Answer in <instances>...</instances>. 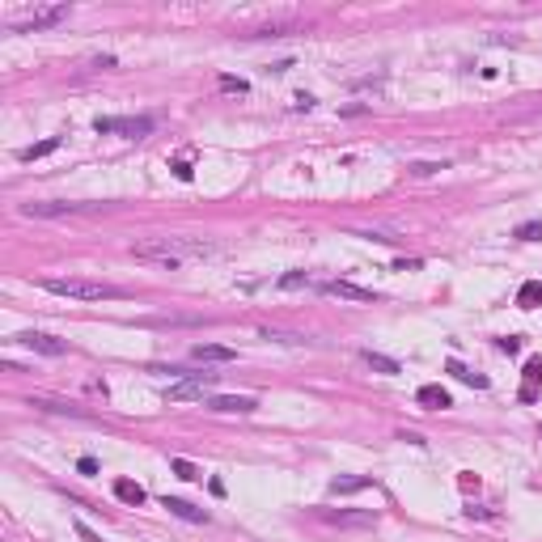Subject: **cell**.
Here are the masks:
<instances>
[{
	"label": "cell",
	"mask_w": 542,
	"mask_h": 542,
	"mask_svg": "<svg viewBox=\"0 0 542 542\" xmlns=\"http://www.w3.org/2000/svg\"><path fill=\"white\" fill-rule=\"evenodd\" d=\"M93 127H97L102 136L119 131V136H127V140H140V136L153 131V119H149V115H136V119H131V115H97Z\"/></svg>",
	"instance_id": "obj_3"
},
{
	"label": "cell",
	"mask_w": 542,
	"mask_h": 542,
	"mask_svg": "<svg viewBox=\"0 0 542 542\" xmlns=\"http://www.w3.org/2000/svg\"><path fill=\"white\" fill-rule=\"evenodd\" d=\"M221 89H229V93H246L250 85H246L242 77H221Z\"/></svg>",
	"instance_id": "obj_28"
},
{
	"label": "cell",
	"mask_w": 542,
	"mask_h": 542,
	"mask_svg": "<svg viewBox=\"0 0 542 542\" xmlns=\"http://www.w3.org/2000/svg\"><path fill=\"white\" fill-rule=\"evenodd\" d=\"M406 169H411L415 178H432V174H440V169H449V165L445 161H411Z\"/></svg>",
	"instance_id": "obj_21"
},
{
	"label": "cell",
	"mask_w": 542,
	"mask_h": 542,
	"mask_svg": "<svg viewBox=\"0 0 542 542\" xmlns=\"http://www.w3.org/2000/svg\"><path fill=\"white\" fill-rule=\"evenodd\" d=\"M263 339H276V344H310V335H292V330H263Z\"/></svg>",
	"instance_id": "obj_23"
},
{
	"label": "cell",
	"mask_w": 542,
	"mask_h": 542,
	"mask_svg": "<svg viewBox=\"0 0 542 542\" xmlns=\"http://www.w3.org/2000/svg\"><path fill=\"white\" fill-rule=\"evenodd\" d=\"M106 203H26V216H73V212H97Z\"/></svg>",
	"instance_id": "obj_7"
},
{
	"label": "cell",
	"mask_w": 542,
	"mask_h": 542,
	"mask_svg": "<svg viewBox=\"0 0 542 542\" xmlns=\"http://www.w3.org/2000/svg\"><path fill=\"white\" fill-rule=\"evenodd\" d=\"M352 237H364V242H386V246H394L398 237L394 233H386V229H368V233H352Z\"/></svg>",
	"instance_id": "obj_25"
},
{
	"label": "cell",
	"mask_w": 542,
	"mask_h": 542,
	"mask_svg": "<svg viewBox=\"0 0 542 542\" xmlns=\"http://www.w3.org/2000/svg\"><path fill=\"white\" fill-rule=\"evenodd\" d=\"M59 149V136H47V140H39V144H26L17 157L21 161H39V157H47V153H55Z\"/></svg>",
	"instance_id": "obj_17"
},
{
	"label": "cell",
	"mask_w": 542,
	"mask_h": 542,
	"mask_svg": "<svg viewBox=\"0 0 542 542\" xmlns=\"http://www.w3.org/2000/svg\"><path fill=\"white\" fill-rule=\"evenodd\" d=\"M169 169H174V174H178L183 183H191V174H195V169H191V161H174V165H169Z\"/></svg>",
	"instance_id": "obj_29"
},
{
	"label": "cell",
	"mask_w": 542,
	"mask_h": 542,
	"mask_svg": "<svg viewBox=\"0 0 542 542\" xmlns=\"http://www.w3.org/2000/svg\"><path fill=\"white\" fill-rule=\"evenodd\" d=\"M326 525H344V530H368V525H377V513H360V508H322L318 513Z\"/></svg>",
	"instance_id": "obj_6"
},
{
	"label": "cell",
	"mask_w": 542,
	"mask_h": 542,
	"mask_svg": "<svg viewBox=\"0 0 542 542\" xmlns=\"http://www.w3.org/2000/svg\"><path fill=\"white\" fill-rule=\"evenodd\" d=\"M292 106H297V111H314V106H318V102H314L310 93H297V97H292Z\"/></svg>",
	"instance_id": "obj_30"
},
{
	"label": "cell",
	"mask_w": 542,
	"mask_h": 542,
	"mask_svg": "<svg viewBox=\"0 0 542 542\" xmlns=\"http://www.w3.org/2000/svg\"><path fill=\"white\" fill-rule=\"evenodd\" d=\"M364 487H373L368 474H339V479H330V496H356Z\"/></svg>",
	"instance_id": "obj_13"
},
{
	"label": "cell",
	"mask_w": 542,
	"mask_h": 542,
	"mask_svg": "<svg viewBox=\"0 0 542 542\" xmlns=\"http://www.w3.org/2000/svg\"><path fill=\"white\" fill-rule=\"evenodd\" d=\"M415 402L424 406V411H445V406H454V398H449L445 386H420V390H415Z\"/></svg>",
	"instance_id": "obj_10"
},
{
	"label": "cell",
	"mask_w": 542,
	"mask_h": 542,
	"mask_svg": "<svg viewBox=\"0 0 542 542\" xmlns=\"http://www.w3.org/2000/svg\"><path fill=\"white\" fill-rule=\"evenodd\" d=\"M115 496H119L123 504H131V508H136V504H144V496H149V492H144L140 483H131V479H115Z\"/></svg>",
	"instance_id": "obj_16"
},
{
	"label": "cell",
	"mask_w": 542,
	"mask_h": 542,
	"mask_svg": "<svg viewBox=\"0 0 542 542\" xmlns=\"http://www.w3.org/2000/svg\"><path fill=\"white\" fill-rule=\"evenodd\" d=\"M216 390V373H187L183 382H174L165 390L169 402H187V398H208Z\"/></svg>",
	"instance_id": "obj_4"
},
{
	"label": "cell",
	"mask_w": 542,
	"mask_h": 542,
	"mask_svg": "<svg viewBox=\"0 0 542 542\" xmlns=\"http://www.w3.org/2000/svg\"><path fill=\"white\" fill-rule=\"evenodd\" d=\"M322 292H326V297H344V301H364V305L377 301V292H373V288H360V284H352V280H326Z\"/></svg>",
	"instance_id": "obj_9"
},
{
	"label": "cell",
	"mask_w": 542,
	"mask_h": 542,
	"mask_svg": "<svg viewBox=\"0 0 542 542\" xmlns=\"http://www.w3.org/2000/svg\"><path fill=\"white\" fill-rule=\"evenodd\" d=\"M208 406L212 411H237V415H246V411H254V398L250 394H216V398H208Z\"/></svg>",
	"instance_id": "obj_11"
},
{
	"label": "cell",
	"mask_w": 542,
	"mask_h": 542,
	"mask_svg": "<svg viewBox=\"0 0 542 542\" xmlns=\"http://www.w3.org/2000/svg\"><path fill=\"white\" fill-rule=\"evenodd\" d=\"M131 254L144 263H161V267H183L191 259L216 254V246L203 242V237H149V242H131Z\"/></svg>",
	"instance_id": "obj_1"
},
{
	"label": "cell",
	"mask_w": 542,
	"mask_h": 542,
	"mask_svg": "<svg viewBox=\"0 0 542 542\" xmlns=\"http://www.w3.org/2000/svg\"><path fill=\"white\" fill-rule=\"evenodd\" d=\"M517 237H521V242H538V237H542V221H525L517 229Z\"/></svg>",
	"instance_id": "obj_26"
},
{
	"label": "cell",
	"mask_w": 542,
	"mask_h": 542,
	"mask_svg": "<svg viewBox=\"0 0 542 542\" xmlns=\"http://www.w3.org/2000/svg\"><path fill=\"white\" fill-rule=\"evenodd\" d=\"M534 386H542V356L525 360V390H521V398H534Z\"/></svg>",
	"instance_id": "obj_18"
},
{
	"label": "cell",
	"mask_w": 542,
	"mask_h": 542,
	"mask_svg": "<svg viewBox=\"0 0 542 542\" xmlns=\"http://www.w3.org/2000/svg\"><path fill=\"white\" fill-rule=\"evenodd\" d=\"M17 344H26L30 352H43V356H64V352H68L64 339L43 335V330H21V335H17Z\"/></svg>",
	"instance_id": "obj_8"
},
{
	"label": "cell",
	"mask_w": 542,
	"mask_h": 542,
	"mask_svg": "<svg viewBox=\"0 0 542 542\" xmlns=\"http://www.w3.org/2000/svg\"><path fill=\"white\" fill-rule=\"evenodd\" d=\"M280 288L292 292V288H310V271H288V276H280Z\"/></svg>",
	"instance_id": "obj_22"
},
{
	"label": "cell",
	"mask_w": 542,
	"mask_h": 542,
	"mask_svg": "<svg viewBox=\"0 0 542 542\" xmlns=\"http://www.w3.org/2000/svg\"><path fill=\"white\" fill-rule=\"evenodd\" d=\"M161 508H169V513H174V517H183V521L208 525V513H203V508H195V504H187V500H178V496H161Z\"/></svg>",
	"instance_id": "obj_12"
},
{
	"label": "cell",
	"mask_w": 542,
	"mask_h": 542,
	"mask_svg": "<svg viewBox=\"0 0 542 542\" xmlns=\"http://www.w3.org/2000/svg\"><path fill=\"white\" fill-rule=\"evenodd\" d=\"M496 348L508 352V356H517V352H521V339H517V335H504V339H496Z\"/></svg>",
	"instance_id": "obj_27"
},
{
	"label": "cell",
	"mask_w": 542,
	"mask_h": 542,
	"mask_svg": "<svg viewBox=\"0 0 542 542\" xmlns=\"http://www.w3.org/2000/svg\"><path fill=\"white\" fill-rule=\"evenodd\" d=\"M64 17H68V9H64V5H51V9H34V13H26V17H9V30H13V34H30V30H47V26L64 21Z\"/></svg>",
	"instance_id": "obj_5"
},
{
	"label": "cell",
	"mask_w": 542,
	"mask_h": 542,
	"mask_svg": "<svg viewBox=\"0 0 542 542\" xmlns=\"http://www.w3.org/2000/svg\"><path fill=\"white\" fill-rule=\"evenodd\" d=\"M449 373H454V377H458V382H466V386H474V390H487V377H483V373H470V368H462L458 360H449Z\"/></svg>",
	"instance_id": "obj_20"
},
{
	"label": "cell",
	"mask_w": 542,
	"mask_h": 542,
	"mask_svg": "<svg viewBox=\"0 0 542 542\" xmlns=\"http://www.w3.org/2000/svg\"><path fill=\"white\" fill-rule=\"evenodd\" d=\"M394 271H420V259H398Z\"/></svg>",
	"instance_id": "obj_32"
},
{
	"label": "cell",
	"mask_w": 542,
	"mask_h": 542,
	"mask_svg": "<svg viewBox=\"0 0 542 542\" xmlns=\"http://www.w3.org/2000/svg\"><path fill=\"white\" fill-rule=\"evenodd\" d=\"M169 470H174L178 474V479H199V470L187 462V458H174V462H169Z\"/></svg>",
	"instance_id": "obj_24"
},
{
	"label": "cell",
	"mask_w": 542,
	"mask_h": 542,
	"mask_svg": "<svg viewBox=\"0 0 542 542\" xmlns=\"http://www.w3.org/2000/svg\"><path fill=\"white\" fill-rule=\"evenodd\" d=\"M191 356H195L199 364H203V360H208V364H229L237 352H233V348H221V344H195Z\"/></svg>",
	"instance_id": "obj_14"
},
{
	"label": "cell",
	"mask_w": 542,
	"mask_h": 542,
	"mask_svg": "<svg viewBox=\"0 0 542 542\" xmlns=\"http://www.w3.org/2000/svg\"><path fill=\"white\" fill-rule=\"evenodd\" d=\"M517 305H521V310H534V305H542V284H538V280H525L521 292H517Z\"/></svg>",
	"instance_id": "obj_19"
},
{
	"label": "cell",
	"mask_w": 542,
	"mask_h": 542,
	"mask_svg": "<svg viewBox=\"0 0 542 542\" xmlns=\"http://www.w3.org/2000/svg\"><path fill=\"white\" fill-rule=\"evenodd\" d=\"M43 288H47V292H55V297H68V301H119V297H127L119 284H106V280H85V276L47 280Z\"/></svg>",
	"instance_id": "obj_2"
},
{
	"label": "cell",
	"mask_w": 542,
	"mask_h": 542,
	"mask_svg": "<svg viewBox=\"0 0 542 542\" xmlns=\"http://www.w3.org/2000/svg\"><path fill=\"white\" fill-rule=\"evenodd\" d=\"M360 360H364L368 368H377V373H386V377H394V373H402V364H398L394 356H382V352H373V348H364V352H360Z\"/></svg>",
	"instance_id": "obj_15"
},
{
	"label": "cell",
	"mask_w": 542,
	"mask_h": 542,
	"mask_svg": "<svg viewBox=\"0 0 542 542\" xmlns=\"http://www.w3.org/2000/svg\"><path fill=\"white\" fill-rule=\"evenodd\" d=\"M77 534H81V542H102V538H97V534H93L85 521H77Z\"/></svg>",
	"instance_id": "obj_31"
},
{
	"label": "cell",
	"mask_w": 542,
	"mask_h": 542,
	"mask_svg": "<svg viewBox=\"0 0 542 542\" xmlns=\"http://www.w3.org/2000/svg\"><path fill=\"white\" fill-rule=\"evenodd\" d=\"M77 470H81V474H97V462H93V458H81Z\"/></svg>",
	"instance_id": "obj_33"
}]
</instances>
